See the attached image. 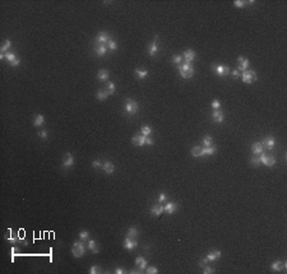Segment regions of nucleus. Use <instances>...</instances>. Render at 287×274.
<instances>
[{
  "instance_id": "nucleus-38",
  "label": "nucleus",
  "mask_w": 287,
  "mask_h": 274,
  "mask_svg": "<svg viewBox=\"0 0 287 274\" xmlns=\"http://www.w3.org/2000/svg\"><path fill=\"white\" fill-rule=\"evenodd\" d=\"M92 167H93V168L100 170V168H102V167H104V163L101 162V160H95V161L92 162Z\"/></svg>"
},
{
  "instance_id": "nucleus-37",
  "label": "nucleus",
  "mask_w": 287,
  "mask_h": 274,
  "mask_svg": "<svg viewBox=\"0 0 287 274\" xmlns=\"http://www.w3.org/2000/svg\"><path fill=\"white\" fill-rule=\"evenodd\" d=\"M79 240H82V241H88L89 240V232L88 231H81L79 232Z\"/></svg>"
},
{
  "instance_id": "nucleus-50",
  "label": "nucleus",
  "mask_w": 287,
  "mask_h": 274,
  "mask_svg": "<svg viewBox=\"0 0 287 274\" xmlns=\"http://www.w3.org/2000/svg\"><path fill=\"white\" fill-rule=\"evenodd\" d=\"M115 273H116V274H123V273H125V270L123 268H116V269H115Z\"/></svg>"
},
{
  "instance_id": "nucleus-43",
  "label": "nucleus",
  "mask_w": 287,
  "mask_h": 274,
  "mask_svg": "<svg viewBox=\"0 0 287 274\" xmlns=\"http://www.w3.org/2000/svg\"><path fill=\"white\" fill-rule=\"evenodd\" d=\"M203 274H212V273H214V268H212V266H208V265H205V266H203Z\"/></svg>"
},
{
  "instance_id": "nucleus-27",
  "label": "nucleus",
  "mask_w": 287,
  "mask_h": 274,
  "mask_svg": "<svg viewBox=\"0 0 287 274\" xmlns=\"http://www.w3.org/2000/svg\"><path fill=\"white\" fill-rule=\"evenodd\" d=\"M138 235H139V232H138L137 227H130L126 232V237H130V239H137Z\"/></svg>"
},
{
  "instance_id": "nucleus-32",
  "label": "nucleus",
  "mask_w": 287,
  "mask_h": 274,
  "mask_svg": "<svg viewBox=\"0 0 287 274\" xmlns=\"http://www.w3.org/2000/svg\"><path fill=\"white\" fill-rule=\"evenodd\" d=\"M12 46V41L10 40H5L4 41V44L2 45V49H0V52H8V50H9V47Z\"/></svg>"
},
{
  "instance_id": "nucleus-21",
  "label": "nucleus",
  "mask_w": 287,
  "mask_h": 274,
  "mask_svg": "<svg viewBox=\"0 0 287 274\" xmlns=\"http://www.w3.org/2000/svg\"><path fill=\"white\" fill-rule=\"evenodd\" d=\"M107 46L106 45H96L95 46V54L98 55V56H104L107 54Z\"/></svg>"
},
{
  "instance_id": "nucleus-39",
  "label": "nucleus",
  "mask_w": 287,
  "mask_h": 274,
  "mask_svg": "<svg viewBox=\"0 0 287 274\" xmlns=\"http://www.w3.org/2000/svg\"><path fill=\"white\" fill-rule=\"evenodd\" d=\"M250 163H252L253 166H255V167H258V166H260V160H259V156H254L252 160H250Z\"/></svg>"
},
{
  "instance_id": "nucleus-26",
  "label": "nucleus",
  "mask_w": 287,
  "mask_h": 274,
  "mask_svg": "<svg viewBox=\"0 0 287 274\" xmlns=\"http://www.w3.org/2000/svg\"><path fill=\"white\" fill-rule=\"evenodd\" d=\"M190 153L193 157H200V156H203V147H193L191 150H190Z\"/></svg>"
},
{
  "instance_id": "nucleus-34",
  "label": "nucleus",
  "mask_w": 287,
  "mask_h": 274,
  "mask_svg": "<svg viewBox=\"0 0 287 274\" xmlns=\"http://www.w3.org/2000/svg\"><path fill=\"white\" fill-rule=\"evenodd\" d=\"M151 134H152V129H151V126L149 125H143L142 126V135L149 136Z\"/></svg>"
},
{
  "instance_id": "nucleus-44",
  "label": "nucleus",
  "mask_w": 287,
  "mask_h": 274,
  "mask_svg": "<svg viewBox=\"0 0 287 274\" xmlns=\"http://www.w3.org/2000/svg\"><path fill=\"white\" fill-rule=\"evenodd\" d=\"M211 106H212V109H213V110H220L221 103H220V101H218V99H213Z\"/></svg>"
},
{
  "instance_id": "nucleus-15",
  "label": "nucleus",
  "mask_w": 287,
  "mask_h": 274,
  "mask_svg": "<svg viewBox=\"0 0 287 274\" xmlns=\"http://www.w3.org/2000/svg\"><path fill=\"white\" fill-rule=\"evenodd\" d=\"M212 120H213L214 122H217V124H221V122H223V120H225L223 112L220 111V110H213V112H212Z\"/></svg>"
},
{
  "instance_id": "nucleus-25",
  "label": "nucleus",
  "mask_w": 287,
  "mask_h": 274,
  "mask_svg": "<svg viewBox=\"0 0 287 274\" xmlns=\"http://www.w3.org/2000/svg\"><path fill=\"white\" fill-rule=\"evenodd\" d=\"M87 246H88V249L93 252V254H97V252L100 251V249H98V246H97V242H96L95 240H91V239H89Z\"/></svg>"
},
{
  "instance_id": "nucleus-6",
  "label": "nucleus",
  "mask_w": 287,
  "mask_h": 274,
  "mask_svg": "<svg viewBox=\"0 0 287 274\" xmlns=\"http://www.w3.org/2000/svg\"><path fill=\"white\" fill-rule=\"evenodd\" d=\"M259 160H260V163H262V164L268 166V167H272V166L276 163V158H274L273 154L262 153V154H259Z\"/></svg>"
},
{
  "instance_id": "nucleus-47",
  "label": "nucleus",
  "mask_w": 287,
  "mask_h": 274,
  "mask_svg": "<svg viewBox=\"0 0 287 274\" xmlns=\"http://www.w3.org/2000/svg\"><path fill=\"white\" fill-rule=\"evenodd\" d=\"M231 75H232V78H234V79H238V78H240V75H241V74H240V71H239V70H232V71H231Z\"/></svg>"
},
{
  "instance_id": "nucleus-18",
  "label": "nucleus",
  "mask_w": 287,
  "mask_h": 274,
  "mask_svg": "<svg viewBox=\"0 0 287 274\" xmlns=\"http://www.w3.org/2000/svg\"><path fill=\"white\" fill-rule=\"evenodd\" d=\"M221 256H222V254H221L220 250H212V251L208 252L207 260H208V261H216V260H218Z\"/></svg>"
},
{
  "instance_id": "nucleus-51",
  "label": "nucleus",
  "mask_w": 287,
  "mask_h": 274,
  "mask_svg": "<svg viewBox=\"0 0 287 274\" xmlns=\"http://www.w3.org/2000/svg\"><path fill=\"white\" fill-rule=\"evenodd\" d=\"M18 240L17 239H14V237H10V239H9V242H12V243H14V242H17Z\"/></svg>"
},
{
  "instance_id": "nucleus-41",
  "label": "nucleus",
  "mask_w": 287,
  "mask_h": 274,
  "mask_svg": "<svg viewBox=\"0 0 287 274\" xmlns=\"http://www.w3.org/2000/svg\"><path fill=\"white\" fill-rule=\"evenodd\" d=\"M146 273H148V274H157V273H158V269H157L156 266H147V268H146Z\"/></svg>"
},
{
  "instance_id": "nucleus-11",
  "label": "nucleus",
  "mask_w": 287,
  "mask_h": 274,
  "mask_svg": "<svg viewBox=\"0 0 287 274\" xmlns=\"http://www.w3.org/2000/svg\"><path fill=\"white\" fill-rule=\"evenodd\" d=\"M260 144L264 147V148H268V149H273L274 147V144H276V140L274 138L272 135H268V136H265V138L263 139V142H260Z\"/></svg>"
},
{
  "instance_id": "nucleus-3",
  "label": "nucleus",
  "mask_w": 287,
  "mask_h": 274,
  "mask_svg": "<svg viewBox=\"0 0 287 274\" xmlns=\"http://www.w3.org/2000/svg\"><path fill=\"white\" fill-rule=\"evenodd\" d=\"M124 109H125V111H126V114L128 115H135L138 112V110H139V106H138V102H135L134 99H132V98H126L125 99V105H124Z\"/></svg>"
},
{
  "instance_id": "nucleus-17",
  "label": "nucleus",
  "mask_w": 287,
  "mask_h": 274,
  "mask_svg": "<svg viewBox=\"0 0 287 274\" xmlns=\"http://www.w3.org/2000/svg\"><path fill=\"white\" fill-rule=\"evenodd\" d=\"M252 152L254 156H259V154L264 153V147L260 144V142H255L252 144Z\"/></svg>"
},
{
  "instance_id": "nucleus-49",
  "label": "nucleus",
  "mask_w": 287,
  "mask_h": 274,
  "mask_svg": "<svg viewBox=\"0 0 287 274\" xmlns=\"http://www.w3.org/2000/svg\"><path fill=\"white\" fill-rule=\"evenodd\" d=\"M153 143H154L153 139H151V138H148V136H147V138H146V146H152Z\"/></svg>"
},
{
  "instance_id": "nucleus-8",
  "label": "nucleus",
  "mask_w": 287,
  "mask_h": 274,
  "mask_svg": "<svg viewBox=\"0 0 287 274\" xmlns=\"http://www.w3.org/2000/svg\"><path fill=\"white\" fill-rule=\"evenodd\" d=\"M73 164H74V156L71 154V153H65V156H64V160H63V163H61V168L67 170V168L71 167Z\"/></svg>"
},
{
  "instance_id": "nucleus-40",
  "label": "nucleus",
  "mask_w": 287,
  "mask_h": 274,
  "mask_svg": "<svg viewBox=\"0 0 287 274\" xmlns=\"http://www.w3.org/2000/svg\"><path fill=\"white\" fill-rule=\"evenodd\" d=\"M89 273H91V274H97V273H101V266H98V265H93V266H91Z\"/></svg>"
},
{
  "instance_id": "nucleus-36",
  "label": "nucleus",
  "mask_w": 287,
  "mask_h": 274,
  "mask_svg": "<svg viewBox=\"0 0 287 274\" xmlns=\"http://www.w3.org/2000/svg\"><path fill=\"white\" fill-rule=\"evenodd\" d=\"M183 55H174V57H172V63L174 64H176V65L179 67V65H181L183 64Z\"/></svg>"
},
{
  "instance_id": "nucleus-20",
  "label": "nucleus",
  "mask_w": 287,
  "mask_h": 274,
  "mask_svg": "<svg viewBox=\"0 0 287 274\" xmlns=\"http://www.w3.org/2000/svg\"><path fill=\"white\" fill-rule=\"evenodd\" d=\"M44 122H45V116H44V115H41V114L35 115V119H33V126H36V128L42 126V125H44Z\"/></svg>"
},
{
  "instance_id": "nucleus-30",
  "label": "nucleus",
  "mask_w": 287,
  "mask_h": 274,
  "mask_svg": "<svg viewBox=\"0 0 287 274\" xmlns=\"http://www.w3.org/2000/svg\"><path fill=\"white\" fill-rule=\"evenodd\" d=\"M135 75H137L138 79H146L148 75V71L147 70H142V69H135Z\"/></svg>"
},
{
  "instance_id": "nucleus-19",
  "label": "nucleus",
  "mask_w": 287,
  "mask_h": 274,
  "mask_svg": "<svg viewBox=\"0 0 287 274\" xmlns=\"http://www.w3.org/2000/svg\"><path fill=\"white\" fill-rule=\"evenodd\" d=\"M176 211H177V204H176V203L169 201V203L165 205V213H167V214H174Z\"/></svg>"
},
{
  "instance_id": "nucleus-28",
  "label": "nucleus",
  "mask_w": 287,
  "mask_h": 274,
  "mask_svg": "<svg viewBox=\"0 0 287 274\" xmlns=\"http://www.w3.org/2000/svg\"><path fill=\"white\" fill-rule=\"evenodd\" d=\"M110 95H109V93H107V91L105 89H100L97 93H96V97H97V99L98 101H105V99H107V97H109Z\"/></svg>"
},
{
  "instance_id": "nucleus-13",
  "label": "nucleus",
  "mask_w": 287,
  "mask_h": 274,
  "mask_svg": "<svg viewBox=\"0 0 287 274\" xmlns=\"http://www.w3.org/2000/svg\"><path fill=\"white\" fill-rule=\"evenodd\" d=\"M146 138H147V136H144V135L137 134V135L133 136L132 143L135 144V146H138V147H143V146H146Z\"/></svg>"
},
{
  "instance_id": "nucleus-16",
  "label": "nucleus",
  "mask_w": 287,
  "mask_h": 274,
  "mask_svg": "<svg viewBox=\"0 0 287 274\" xmlns=\"http://www.w3.org/2000/svg\"><path fill=\"white\" fill-rule=\"evenodd\" d=\"M195 57H197V54H195V51H193V50H186L183 54V59L185 60V63H193L195 60Z\"/></svg>"
},
{
  "instance_id": "nucleus-14",
  "label": "nucleus",
  "mask_w": 287,
  "mask_h": 274,
  "mask_svg": "<svg viewBox=\"0 0 287 274\" xmlns=\"http://www.w3.org/2000/svg\"><path fill=\"white\" fill-rule=\"evenodd\" d=\"M162 213H165V205H162V204H160V203L156 204V205H153L152 208H151V214L154 215V217H160Z\"/></svg>"
},
{
  "instance_id": "nucleus-31",
  "label": "nucleus",
  "mask_w": 287,
  "mask_h": 274,
  "mask_svg": "<svg viewBox=\"0 0 287 274\" xmlns=\"http://www.w3.org/2000/svg\"><path fill=\"white\" fill-rule=\"evenodd\" d=\"M217 152V148L214 147V146H212V147H208V148H203V156H212V154H214Z\"/></svg>"
},
{
  "instance_id": "nucleus-29",
  "label": "nucleus",
  "mask_w": 287,
  "mask_h": 274,
  "mask_svg": "<svg viewBox=\"0 0 287 274\" xmlns=\"http://www.w3.org/2000/svg\"><path fill=\"white\" fill-rule=\"evenodd\" d=\"M203 148H208V147H212V143H213V138L211 135H205L203 138Z\"/></svg>"
},
{
  "instance_id": "nucleus-45",
  "label": "nucleus",
  "mask_w": 287,
  "mask_h": 274,
  "mask_svg": "<svg viewBox=\"0 0 287 274\" xmlns=\"http://www.w3.org/2000/svg\"><path fill=\"white\" fill-rule=\"evenodd\" d=\"M38 136H40L41 139L46 140V139H47V132H46V130H44V129H42V130H40V132H38Z\"/></svg>"
},
{
  "instance_id": "nucleus-23",
  "label": "nucleus",
  "mask_w": 287,
  "mask_h": 274,
  "mask_svg": "<svg viewBox=\"0 0 287 274\" xmlns=\"http://www.w3.org/2000/svg\"><path fill=\"white\" fill-rule=\"evenodd\" d=\"M285 266H286V264H285V263L277 260V261H274V263H272L271 269L273 270V272H282V270L285 269Z\"/></svg>"
},
{
  "instance_id": "nucleus-10",
  "label": "nucleus",
  "mask_w": 287,
  "mask_h": 274,
  "mask_svg": "<svg viewBox=\"0 0 287 274\" xmlns=\"http://www.w3.org/2000/svg\"><path fill=\"white\" fill-rule=\"evenodd\" d=\"M157 40H158V36H154L153 42H151L148 45V54L151 56H156L158 52V45H157Z\"/></svg>"
},
{
  "instance_id": "nucleus-12",
  "label": "nucleus",
  "mask_w": 287,
  "mask_h": 274,
  "mask_svg": "<svg viewBox=\"0 0 287 274\" xmlns=\"http://www.w3.org/2000/svg\"><path fill=\"white\" fill-rule=\"evenodd\" d=\"M238 63H239V71H245L249 69V65H250V61L248 59H245L244 56H239L238 57Z\"/></svg>"
},
{
  "instance_id": "nucleus-22",
  "label": "nucleus",
  "mask_w": 287,
  "mask_h": 274,
  "mask_svg": "<svg viewBox=\"0 0 287 274\" xmlns=\"http://www.w3.org/2000/svg\"><path fill=\"white\" fill-rule=\"evenodd\" d=\"M104 171L106 172V174L107 175H111L112 174V172L115 171V164L111 162V161H106L105 163H104Z\"/></svg>"
},
{
  "instance_id": "nucleus-48",
  "label": "nucleus",
  "mask_w": 287,
  "mask_h": 274,
  "mask_svg": "<svg viewBox=\"0 0 287 274\" xmlns=\"http://www.w3.org/2000/svg\"><path fill=\"white\" fill-rule=\"evenodd\" d=\"M207 263H208L207 258H205V259H200V261H199V265H200V266H202V268H203V266H205V265H207Z\"/></svg>"
},
{
  "instance_id": "nucleus-1",
  "label": "nucleus",
  "mask_w": 287,
  "mask_h": 274,
  "mask_svg": "<svg viewBox=\"0 0 287 274\" xmlns=\"http://www.w3.org/2000/svg\"><path fill=\"white\" fill-rule=\"evenodd\" d=\"M179 69V73L184 79H190L193 75H194V68H193V64L191 63H183L181 65L177 67Z\"/></svg>"
},
{
  "instance_id": "nucleus-42",
  "label": "nucleus",
  "mask_w": 287,
  "mask_h": 274,
  "mask_svg": "<svg viewBox=\"0 0 287 274\" xmlns=\"http://www.w3.org/2000/svg\"><path fill=\"white\" fill-rule=\"evenodd\" d=\"M248 3L246 2H242V0H235L234 2V5L236 6V8H244Z\"/></svg>"
},
{
  "instance_id": "nucleus-9",
  "label": "nucleus",
  "mask_w": 287,
  "mask_h": 274,
  "mask_svg": "<svg viewBox=\"0 0 287 274\" xmlns=\"http://www.w3.org/2000/svg\"><path fill=\"white\" fill-rule=\"evenodd\" d=\"M138 246V242L137 239H130V237H126L125 236V240H124V247L129 251H132L133 249H135Z\"/></svg>"
},
{
  "instance_id": "nucleus-7",
  "label": "nucleus",
  "mask_w": 287,
  "mask_h": 274,
  "mask_svg": "<svg viewBox=\"0 0 287 274\" xmlns=\"http://www.w3.org/2000/svg\"><path fill=\"white\" fill-rule=\"evenodd\" d=\"M110 40L109 32H98L96 36V45H107Z\"/></svg>"
},
{
  "instance_id": "nucleus-2",
  "label": "nucleus",
  "mask_w": 287,
  "mask_h": 274,
  "mask_svg": "<svg viewBox=\"0 0 287 274\" xmlns=\"http://www.w3.org/2000/svg\"><path fill=\"white\" fill-rule=\"evenodd\" d=\"M71 254L74 258H82L85 254V246H84V241L78 240L73 243V247H71Z\"/></svg>"
},
{
  "instance_id": "nucleus-46",
  "label": "nucleus",
  "mask_w": 287,
  "mask_h": 274,
  "mask_svg": "<svg viewBox=\"0 0 287 274\" xmlns=\"http://www.w3.org/2000/svg\"><path fill=\"white\" fill-rule=\"evenodd\" d=\"M165 200H167V195H166L165 193H161V194H160V196H158V203H160V204H162Z\"/></svg>"
},
{
  "instance_id": "nucleus-5",
  "label": "nucleus",
  "mask_w": 287,
  "mask_h": 274,
  "mask_svg": "<svg viewBox=\"0 0 287 274\" xmlns=\"http://www.w3.org/2000/svg\"><path fill=\"white\" fill-rule=\"evenodd\" d=\"M212 70H213L217 75H220V77H226L227 74L231 73L230 68H228L227 65H225V64H218V65L213 64V65H212Z\"/></svg>"
},
{
  "instance_id": "nucleus-24",
  "label": "nucleus",
  "mask_w": 287,
  "mask_h": 274,
  "mask_svg": "<svg viewBox=\"0 0 287 274\" xmlns=\"http://www.w3.org/2000/svg\"><path fill=\"white\" fill-rule=\"evenodd\" d=\"M97 78H98V81H101V82H106L107 79L110 78V74H109V71H107L106 69H101V70H98V73H97Z\"/></svg>"
},
{
  "instance_id": "nucleus-33",
  "label": "nucleus",
  "mask_w": 287,
  "mask_h": 274,
  "mask_svg": "<svg viewBox=\"0 0 287 274\" xmlns=\"http://www.w3.org/2000/svg\"><path fill=\"white\" fill-rule=\"evenodd\" d=\"M115 89H116V85H115V83L114 82H109L107 83V93H109L110 96H112L114 93H115Z\"/></svg>"
},
{
  "instance_id": "nucleus-4",
  "label": "nucleus",
  "mask_w": 287,
  "mask_h": 274,
  "mask_svg": "<svg viewBox=\"0 0 287 274\" xmlns=\"http://www.w3.org/2000/svg\"><path fill=\"white\" fill-rule=\"evenodd\" d=\"M241 78V81L244 83H246V84H252L253 82H255L256 79H258V75L254 70H245V71H242V74L240 75Z\"/></svg>"
},
{
  "instance_id": "nucleus-35",
  "label": "nucleus",
  "mask_w": 287,
  "mask_h": 274,
  "mask_svg": "<svg viewBox=\"0 0 287 274\" xmlns=\"http://www.w3.org/2000/svg\"><path fill=\"white\" fill-rule=\"evenodd\" d=\"M107 49L111 50V51H116L118 50V44H116V41H114V40H110L109 42H107Z\"/></svg>"
}]
</instances>
